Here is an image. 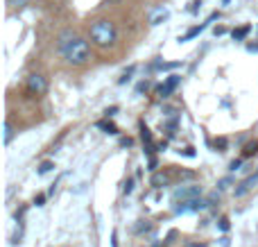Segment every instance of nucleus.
I'll list each match as a JSON object with an SVG mask.
<instances>
[{
	"label": "nucleus",
	"mask_w": 258,
	"mask_h": 247,
	"mask_svg": "<svg viewBox=\"0 0 258 247\" xmlns=\"http://www.w3.org/2000/svg\"><path fill=\"white\" fill-rule=\"evenodd\" d=\"M132 143H134V141L129 139V136H122V139H120V145H122V148H129Z\"/></svg>",
	"instance_id": "obj_26"
},
{
	"label": "nucleus",
	"mask_w": 258,
	"mask_h": 247,
	"mask_svg": "<svg viewBox=\"0 0 258 247\" xmlns=\"http://www.w3.org/2000/svg\"><path fill=\"white\" fill-rule=\"evenodd\" d=\"M27 91H30L32 95H43L45 91H48V82H45V77L39 75V73H32V75L27 77Z\"/></svg>",
	"instance_id": "obj_3"
},
{
	"label": "nucleus",
	"mask_w": 258,
	"mask_h": 247,
	"mask_svg": "<svg viewBox=\"0 0 258 247\" xmlns=\"http://www.w3.org/2000/svg\"><path fill=\"white\" fill-rule=\"evenodd\" d=\"M202 195V189L200 186H186V189H177L172 193V200L174 202H179V200H181V202H188V200H197Z\"/></svg>",
	"instance_id": "obj_4"
},
{
	"label": "nucleus",
	"mask_w": 258,
	"mask_h": 247,
	"mask_svg": "<svg viewBox=\"0 0 258 247\" xmlns=\"http://www.w3.org/2000/svg\"><path fill=\"white\" fill-rule=\"evenodd\" d=\"M249 30H251L249 25H242V27H238V30H233V32H231L233 41H242V39H245L247 34H249Z\"/></svg>",
	"instance_id": "obj_12"
},
{
	"label": "nucleus",
	"mask_w": 258,
	"mask_h": 247,
	"mask_svg": "<svg viewBox=\"0 0 258 247\" xmlns=\"http://www.w3.org/2000/svg\"><path fill=\"white\" fill-rule=\"evenodd\" d=\"M23 240V222H18V229L14 231V236H12V245H18Z\"/></svg>",
	"instance_id": "obj_17"
},
{
	"label": "nucleus",
	"mask_w": 258,
	"mask_h": 247,
	"mask_svg": "<svg viewBox=\"0 0 258 247\" xmlns=\"http://www.w3.org/2000/svg\"><path fill=\"white\" fill-rule=\"evenodd\" d=\"M95 127H98V130H102L104 134H118V127L113 125V122H109V120H98V122H95Z\"/></svg>",
	"instance_id": "obj_9"
},
{
	"label": "nucleus",
	"mask_w": 258,
	"mask_h": 247,
	"mask_svg": "<svg viewBox=\"0 0 258 247\" xmlns=\"http://www.w3.org/2000/svg\"><path fill=\"white\" fill-rule=\"evenodd\" d=\"M247 50H249V52H258V43H249L247 45Z\"/></svg>",
	"instance_id": "obj_31"
},
{
	"label": "nucleus",
	"mask_w": 258,
	"mask_h": 247,
	"mask_svg": "<svg viewBox=\"0 0 258 247\" xmlns=\"http://www.w3.org/2000/svg\"><path fill=\"white\" fill-rule=\"evenodd\" d=\"M200 9H202V0H192V3L188 5V12H190V14H197Z\"/></svg>",
	"instance_id": "obj_21"
},
{
	"label": "nucleus",
	"mask_w": 258,
	"mask_h": 247,
	"mask_svg": "<svg viewBox=\"0 0 258 247\" xmlns=\"http://www.w3.org/2000/svg\"><path fill=\"white\" fill-rule=\"evenodd\" d=\"M179 82H181V77H179V75H170L168 80L159 86V95H161V98H168V95L179 86Z\"/></svg>",
	"instance_id": "obj_5"
},
{
	"label": "nucleus",
	"mask_w": 258,
	"mask_h": 247,
	"mask_svg": "<svg viewBox=\"0 0 258 247\" xmlns=\"http://www.w3.org/2000/svg\"><path fill=\"white\" fill-rule=\"evenodd\" d=\"M34 204H36V207H43V204H45V195H43V193L36 195V198H34Z\"/></svg>",
	"instance_id": "obj_25"
},
{
	"label": "nucleus",
	"mask_w": 258,
	"mask_h": 247,
	"mask_svg": "<svg viewBox=\"0 0 258 247\" xmlns=\"http://www.w3.org/2000/svg\"><path fill=\"white\" fill-rule=\"evenodd\" d=\"M132 191H134V179H127L125 186H122V193H125V195H132Z\"/></svg>",
	"instance_id": "obj_22"
},
{
	"label": "nucleus",
	"mask_w": 258,
	"mask_h": 247,
	"mask_svg": "<svg viewBox=\"0 0 258 247\" xmlns=\"http://www.w3.org/2000/svg\"><path fill=\"white\" fill-rule=\"evenodd\" d=\"M258 154V141H251V143L245 145V150H242V157H254Z\"/></svg>",
	"instance_id": "obj_13"
},
{
	"label": "nucleus",
	"mask_w": 258,
	"mask_h": 247,
	"mask_svg": "<svg viewBox=\"0 0 258 247\" xmlns=\"http://www.w3.org/2000/svg\"><path fill=\"white\" fill-rule=\"evenodd\" d=\"M150 170H156V159H150Z\"/></svg>",
	"instance_id": "obj_32"
},
{
	"label": "nucleus",
	"mask_w": 258,
	"mask_h": 247,
	"mask_svg": "<svg viewBox=\"0 0 258 247\" xmlns=\"http://www.w3.org/2000/svg\"><path fill=\"white\" fill-rule=\"evenodd\" d=\"M7 3H9V7H14V9H23L30 0H7Z\"/></svg>",
	"instance_id": "obj_20"
},
{
	"label": "nucleus",
	"mask_w": 258,
	"mask_h": 247,
	"mask_svg": "<svg viewBox=\"0 0 258 247\" xmlns=\"http://www.w3.org/2000/svg\"><path fill=\"white\" fill-rule=\"evenodd\" d=\"M75 39H77V36H75V32H73V30H63L61 34H59V39H57V48L63 52V50H66Z\"/></svg>",
	"instance_id": "obj_7"
},
{
	"label": "nucleus",
	"mask_w": 258,
	"mask_h": 247,
	"mask_svg": "<svg viewBox=\"0 0 258 247\" xmlns=\"http://www.w3.org/2000/svg\"><path fill=\"white\" fill-rule=\"evenodd\" d=\"M61 54L66 57L68 64H73V66H82V64H86L89 57H91V43L86 39H80V36H77V39L73 41Z\"/></svg>",
	"instance_id": "obj_2"
},
{
	"label": "nucleus",
	"mask_w": 258,
	"mask_h": 247,
	"mask_svg": "<svg viewBox=\"0 0 258 247\" xmlns=\"http://www.w3.org/2000/svg\"><path fill=\"white\" fill-rule=\"evenodd\" d=\"M190 247H206V245H200V243H195V245H190Z\"/></svg>",
	"instance_id": "obj_33"
},
{
	"label": "nucleus",
	"mask_w": 258,
	"mask_h": 247,
	"mask_svg": "<svg viewBox=\"0 0 258 247\" xmlns=\"http://www.w3.org/2000/svg\"><path fill=\"white\" fill-rule=\"evenodd\" d=\"M111 245L118 247V231H113V234H111Z\"/></svg>",
	"instance_id": "obj_30"
},
{
	"label": "nucleus",
	"mask_w": 258,
	"mask_h": 247,
	"mask_svg": "<svg viewBox=\"0 0 258 247\" xmlns=\"http://www.w3.org/2000/svg\"><path fill=\"white\" fill-rule=\"evenodd\" d=\"M168 16H170V14L165 12V9H161V12L156 14L154 18H152V25H159V23H161V21H165V18H168Z\"/></svg>",
	"instance_id": "obj_18"
},
{
	"label": "nucleus",
	"mask_w": 258,
	"mask_h": 247,
	"mask_svg": "<svg viewBox=\"0 0 258 247\" xmlns=\"http://www.w3.org/2000/svg\"><path fill=\"white\" fill-rule=\"evenodd\" d=\"M222 3H224V5H229V3H231V0H222Z\"/></svg>",
	"instance_id": "obj_34"
},
{
	"label": "nucleus",
	"mask_w": 258,
	"mask_h": 247,
	"mask_svg": "<svg viewBox=\"0 0 258 247\" xmlns=\"http://www.w3.org/2000/svg\"><path fill=\"white\" fill-rule=\"evenodd\" d=\"M218 227H220V231H229V218H220V222H218Z\"/></svg>",
	"instance_id": "obj_23"
},
{
	"label": "nucleus",
	"mask_w": 258,
	"mask_h": 247,
	"mask_svg": "<svg viewBox=\"0 0 258 247\" xmlns=\"http://www.w3.org/2000/svg\"><path fill=\"white\" fill-rule=\"evenodd\" d=\"M12 139H14V127H12V122L9 120H5V125H3V143L9 145L12 143Z\"/></svg>",
	"instance_id": "obj_10"
},
{
	"label": "nucleus",
	"mask_w": 258,
	"mask_h": 247,
	"mask_svg": "<svg viewBox=\"0 0 258 247\" xmlns=\"http://www.w3.org/2000/svg\"><path fill=\"white\" fill-rule=\"evenodd\" d=\"M104 113H107V118L116 116V113H118V107H111V109H107V111H104Z\"/></svg>",
	"instance_id": "obj_29"
},
{
	"label": "nucleus",
	"mask_w": 258,
	"mask_h": 247,
	"mask_svg": "<svg viewBox=\"0 0 258 247\" xmlns=\"http://www.w3.org/2000/svg\"><path fill=\"white\" fill-rule=\"evenodd\" d=\"M213 34H215V36H222V34H227V27H215V30H213Z\"/></svg>",
	"instance_id": "obj_27"
},
{
	"label": "nucleus",
	"mask_w": 258,
	"mask_h": 247,
	"mask_svg": "<svg viewBox=\"0 0 258 247\" xmlns=\"http://www.w3.org/2000/svg\"><path fill=\"white\" fill-rule=\"evenodd\" d=\"M52 168H54V163H52V161H43V163H39L36 172H39V175H48V172L52 170Z\"/></svg>",
	"instance_id": "obj_16"
},
{
	"label": "nucleus",
	"mask_w": 258,
	"mask_h": 247,
	"mask_svg": "<svg viewBox=\"0 0 258 247\" xmlns=\"http://www.w3.org/2000/svg\"><path fill=\"white\" fill-rule=\"evenodd\" d=\"M152 247H161V245H152Z\"/></svg>",
	"instance_id": "obj_35"
},
{
	"label": "nucleus",
	"mask_w": 258,
	"mask_h": 247,
	"mask_svg": "<svg viewBox=\"0 0 258 247\" xmlns=\"http://www.w3.org/2000/svg\"><path fill=\"white\" fill-rule=\"evenodd\" d=\"M204 27H206V23H204V25H197V27H190V30H188V32H186V34H183V36H179V41H181V43H183V41H190V39H195V36H197V34H200V32H204Z\"/></svg>",
	"instance_id": "obj_11"
},
{
	"label": "nucleus",
	"mask_w": 258,
	"mask_h": 247,
	"mask_svg": "<svg viewBox=\"0 0 258 247\" xmlns=\"http://www.w3.org/2000/svg\"><path fill=\"white\" fill-rule=\"evenodd\" d=\"M231 181H233L231 177H224V179H220L218 181V191H227L229 186H231Z\"/></svg>",
	"instance_id": "obj_19"
},
{
	"label": "nucleus",
	"mask_w": 258,
	"mask_h": 247,
	"mask_svg": "<svg viewBox=\"0 0 258 247\" xmlns=\"http://www.w3.org/2000/svg\"><path fill=\"white\" fill-rule=\"evenodd\" d=\"M134 231H136V234H145V231H152V222H147V220H138V225L134 227Z\"/></svg>",
	"instance_id": "obj_14"
},
{
	"label": "nucleus",
	"mask_w": 258,
	"mask_h": 247,
	"mask_svg": "<svg viewBox=\"0 0 258 247\" xmlns=\"http://www.w3.org/2000/svg\"><path fill=\"white\" fill-rule=\"evenodd\" d=\"M141 139H143V143L152 145V132L145 127V122H141Z\"/></svg>",
	"instance_id": "obj_15"
},
{
	"label": "nucleus",
	"mask_w": 258,
	"mask_h": 247,
	"mask_svg": "<svg viewBox=\"0 0 258 247\" xmlns=\"http://www.w3.org/2000/svg\"><path fill=\"white\" fill-rule=\"evenodd\" d=\"M116 39H118V30L107 18H100V21H95L91 25V41L98 48H109V45L116 43Z\"/></svg>",
	"instance_id": "obj_1"
},
{
	"label": "nucleus",
	"mask_w": 258,
	"mask_h": 247,
	"mask_svg": "<svg viewBox=\"0 0 258 247\" xmlns=\"http://www.w3.org/2000/svg\"><path fill=\"white\" fill-rule=\"evenodd\" d=\"M168 184H170L168 172H154V175H152V186H154V189H165Z\"/></svg>",
	"instance_id": "obj_8"
},
{
	"label": "nucleus",
	"mask_w": 258,
	"mask_h": 247,
	"mask_svg": "<svg viewBox=\"0 0 258 247\" xmlns=\"http://www.w3.org/2000/svg\"><path fill=\"white\" fill-rule=\"evenodd\" d=\"M256 184H258V172H256V175H251V177H247V179L242 181L240 186H238V189H236V198H242V195H247Z\"/></svg>",
	"instance_id": "obj_6"
},
{
	"label": "nucleus",
	"mask_w": 258,
	"mask_h": 247,
	"mask_svg": "<svg viewBox=\"0 0 258 247\" xmlns=\"http://www.w3.org/2000/svg\"><path fill=\"white\" fill-rule=\"evenodd\" d=\"M240 166H242V159H236V161H231V166H229V170H231V172H236V170H240Z\"/></svg>",
	"instance_id": "obj_24"
},
{
	"label": "nucleus",
	"mask_w": 258,
	"mask_h": 247,
	"mask_svg": "<svg viewBox=\"0 0 258 247\" xmlns=\"http://www.w3.org/2000/svg\"><path fill=\"white\" fill-rule=\"evenodd\" d=\"M143 91H147V82H141V84L136 86V93H143Z\"/></svg>",
	"instance_id": "obj_28"
}]
</instances>
